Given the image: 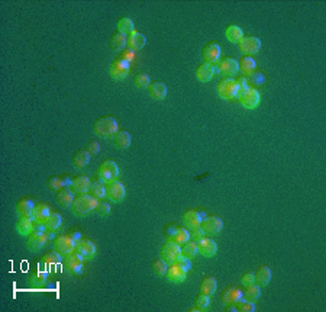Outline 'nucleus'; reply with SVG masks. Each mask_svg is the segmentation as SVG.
Masks as SVG:
<instances>
[{"mask_svg": "<svg viewBox=\"0 0 326 312\" xmlns=\"http://www.w3.org/2000/svg\"><path fill=\"white\" fill-rule=\"evenodd\" d=\"M45 186L48 187L50 190H53V192H58V190H59V189H62V187L70 186V183H68V182H65V179L59 177V176H51V177H48V179H47Z\"/></svg>", "mask_w": 326, "mask_h": 312, "instance_id": "a19ab883", "label": "nucleus"}, {"mask_svg": "<svg viewBox=\"0 0 326 312\" xmlns=\"http://www.w3.org/2000/svg\"><path fill=\"white\" fill-rule=\"evenodd\" d=\"M177 263L183 264V266H184V267H187V269H190V266H192L190 258H187V257H184V255H180V257H178V260H177Z\"/></svg>", "mask_w": 326, "mask_h": 312, "instance_id": "5fc2aeb1", "label": "nucleus"}, {"mask_svg": "<svg viewBox=\"0 0 326 312\" xmlns=\"http://www.w3.org/2000/svg\"><path fill=\"white\" fill-rule=\"evenodd\" d=\"M216 288H217L216 279L212 277V276H208V277L203 279V282H202V285H200V292L205 293V295H208V296H213L215 292H216Z\"/></svg>", "mask_w": 326, "mask_h": 312, "instance_id": "c9c22d12", "label": "nucleus"}, {"mask_svg": "<svg viewBox=\"0 0 326 312\" xmlns=\"http://www.w3.org/2000/svg\"><path fill=\"white\" fill-rule=\"evenodd\" d=\"M76 251L84 258V260H92L96 255V246L95 243H92L90 240L86 238H80L76 240Z\"/></svg>", "mask_w": 326, "mask_h": 312, "instance_id": "dca6fc26", "label": "nucleus"}, {"mask_svg": "<svg viewBox=\"0 0 326 312\" xmlns=\"http://www.w3.org/2000/svg\"><path fill=\"white\" fill-rule=\"evenodd\" d=\"M71 161H73L74 167H77V169H83V167H86V166L90 163V154H89L86 150H78V151H76V153L73 154Z\"/></svg>", "mask_w": 326, "mask_h": 312, "instance_id": "72a5a7b5", "label": "nucleus"}, {"mask_svg": "<svg viewBox=\"0 0 326 312\" xmlns=\"http://www.w3.org/2000/svg\"><path fill=\"white\" fill-rule=\"evenodd\" d=\"M47 241H48V231L47 233H32L26 238V247L29 251L37 253V251L42 250V247L47 244Z\"/></svg>", "mask_w": 326, "mask_h": 312, "instance_id": "4468645a", "label": "nucleus"}, {"mask_svg": "<svg viewBox=\"0 0 326 312\" xmlns=\"http://www.w3.org/2000/svg\"><path fill=\"white\" fill-rule=\"evenodd\" d=\"M34 208H35V203L28 199V197H22L20 200H18L16 203V214L18 216H32V212H34Z\"/></svg>", "mask_w": 326, "mask_h": 312, "instance_id": "cd10ccee", "label": "nucleus"}, {"mask_svg": "<svg viewBox=\"0 0 326 312\" xmlns=\"http://www.w3.org/2000/svg\"><path fill=\"white\" fill-rule=\"evenodd\" d=\"M84 258L74 250L73 253L67 254L65 255V260H64V264H65V269L73 273V274H80L81 270L84 269Z\"/></svg>", "mask_w": 326, "mask_h": 312, "instance_id": "9b49d317", "label": "nucleus"}, {"mask_svg": "<svg viewBox=\"0 0 326 312\" xmlns=\"http://www.w3.org/2000/svg\"><path fill=\"white\" fill-rule=\"evenodd\" d=\"M89 195H92L95 199L100 200L106 196V187H105V183L102 180H93L92 185H90V189H89Z\"/></svg>", "mask_w": 326, "mask_h": 312, "instance_id": "4c0bfd02", "label": "nucleus"}, {"mask_svg": "<svg viewBox=\"0 0 326 312\" xmlns=\"http://www.w3.org/2000/svg\"><path fill=\"white\" fill-rule=\"evenodd\" d=\"M99 200L95 199L92 195L89 193H83V195H77L71 203V212L73 215L81 218V216H87L92 211L96 209Z\"/></svg>", "mask_w": 326, "mask_h": 312, "instance_id": "f257e3e1", "label": "nucleus"}, {"mask_svg": "<svg viewBox=\"0 0 326 312\" xmlns=\"http://www.w3.org/2000/svg\"><path fill=\"white\" fill-rule=\"evenodd\" d=\"M150 83H151V80H150V76L147 73H138L134 77V84L138 89H147L150 86Z\"/></svg>", "mask_w": 326, "mask_h": 312, "instance_id": "49530a36", "label": "nucleus"}, {"mask_svg": "<svg viewBox=\"0 0 326 312\" xmlns=\"http://www.w3.org/2000/svg\"><path fill=\"white\" fill-rule=\"evenodd\" d=\"M131 64L125 58H116L113 60L109 67V74L113 80H123L129 74Z\"/></svg>", "mask_w": 326, "mask_h": 312, "instance_id": "6e6552de", "label": "nucleus"}, {"mask_svg": "<svg viewBox=\"0 0 326 312\" xmlns=\"http://www.w3.org/2000/svg\"><path fill=\"white\" fill-rule=\"evenodd\" d=\"M215 68H216V73L222 74V76H226V77H232L239 71L238 61L232 57H225V58L219 60L215 64Z\"/></svg>", "mask_w": 326, "mask_h": 312, "instance_id": "f8f14e48", "label": "nucleus"}, {"mask_svg": "<svg viewBox=\"0 0 326 312\" xmlns=\"http://www.w3.org/2000/svg\"><path fill=\"white\" fill-rule=\"evenodd\" d=\"M216 73L215 64H209V62H202L197 68H196V78L200 83H208L213 78Z\"/></svg>", "mask_w": 326, "mask_h": 312, "instance_id": "aec40b11", "label": "nucleus"}, {"mask_svg": "<svg viewBox=\"0 0 326 312\" xmlns=\"http://www.w3.org/2000/svg\"><path fill=\"white\" fill-rule=\"evenodd\" d=\"M271 269L268 266H261L257 273H255V283L258 286H268L270 280H271Z\"/></svg>", "mask_w": 326, "mask_h": 312, "instance_id": "2f4dec72", "label": "nucleus"}, {"mask_svg": "<svg viewBox=\"0 0 326 312\" xmlns=\"http://www.w3.org/2000/svg\"><path fill=\"white\" fill-rule=\"evenodd\" d=\"M54 250L58 251L61 255H67L76 250V240L70 235H59L54 241Z\"/></svg>", "mask_w": 326, "mask_h": 312, "instance_id": "2eb2a0df", "label": "nucleus"}, {"mask_svg": "<svg viewBox=\"0 0 326 312\" xmlns=\"http://www.w3.org/2000/svg\"><path fill=\"white\" fill-rule=\"evenodd\" d=\"M151 269H153V272L157 274V276H165V273H167V263L164 261L163 258H158V260H155V261H153V264H151Z\"/></svg>", "mask_w": 326, "mask_h": 312, "instance_id": "de8ad7c7", "label": "nucleus"}, {"mask_svg": "<svg viewBox=\"0 0 326 312\" xmlns=\"http://www.w3.org/2000/svg\"><path fill=\"white\" fill-rule=\"evenodd\" d=\"M235 310L238 312H254L255 311V304L251 302V301H247L244 296L241 299H238L235 304H233Z\"/></svg>", "mask_w": 326, "mask_h": 312, "instance_id": "c03bdc74", "label": "nucleus"}, {"mask_svg": "<svg viewBox=\"0 0 326 312\" xmlns=\"http://www.w3.org/2000/svg\"><path fill=\"white\" fill-rule=\"evenodd\" d=\"M42 261L47 263V264H57V263L61 261V254L58 251H55V250L54 251H50V253H47L42 257Z\"/></svg>", "mask_w": 326, "mask_h": 312, "instance_id": "09e8293b", "label": "nucleus"}, {"mask_svg": "<svg viewBox=\"0 0 326 312\" xmlns=\"http://www.w3.org/2000/svg\"><path fill=\"white\" fill-rule=\"evenodd\" d=\"M55 200L61 208H71V203L74 200V193L68 186L62 187L58 192H55Z\"/></svg>", "mask_w": 326, "mask_h": 312, "instance_id": "b1692460", "label": "nucleus"}, {"mask_svg": "<svg viewBox=\"0 0 326 312\" xmlns=\"http://www.w3.org/2000/svg\"><path fill=\"white\" fill-rule=\"evenodd\" d=\"M47 279H48V273H45V272H42V270H35L34 273H31L28 282H29V285L34 286V288H41L42 285H45Z\"/></svg>", "mask_w": 326, "mask_h": 312, "instance_id": "58836bf2", "label": "nucleus"}, {"mask_svg": "<svg viewBox=\"0 0 326 312\" xmlns=\"http://www.w3.org/2000/svg\"><path fill=\"white\" fill-rule=\"evenodd\" d=\"M217 96L220 99L225 100H232L236 99V93H238V84L236 80L233 77H225L222 78L216 86Z\"/></svg>", "mask_w": 326, "mask_h": 312, "instance_id": "20e7f679", "label": "nucleus"}, {"mask_svg": "<svg viewBox=\"0 0 326 312\" xmlns=\"http://www.w3.org/2000/svg\"><path fill=\"white\" fill-rule=\"evenodd\" d=\"M225 35H226V39H228L229 42H232V44H238V42L244 38V31H242L241 26H238V25H229V26L226 28Z\"/></svg>", "mask_w": 326, "mask_h": 312, "instance_id": "f704fd0d", "label": "nucleus"}, {"mask_svg": "<svg viewBox=\"0 0 326 312\" xmlns=\"http://www.w3.org/2000/svg\"><path fill=\"white\" fill-rule=\"evenodd\" d=\"M197 253H199V247L194 240H189L187 243H184L181 246V255H184L187 258H193Z\"/></svg>", "mask_w": 326, "mask_h": 312, "instance_id": "37998d69", "label": "nucleus"}, {"mask_svg": "<svg viewBox=\"0 0 326 312\" xmlns=\"http://www.w3.org/2000/svg\"><path fill=\"white\" fill-rule=\"evenodd\" d=\"M187 273H189V269L175 261V263H171L170 267H167L165 279L171 283H183L187 279Z\"/></svg>", "mask_w": 326, "mask_h": 312, "instance_id": "423d86ee", "label": "nucleus"}, {"mask_svg": "<svg viewBox=\"0 0 326 312\" xmlns=\"http://www.w3.org/2000/svg\"><path fill=\"white\" fill-rule=\"evenodd\" d=\"M50 214H51V209L47 203H37L35 208H34V212H32V218L35 219V222L45 224Z\"/></svg>", "mask_w": 326, "mask_h": 312, "instance_id": "c85d7f7f", "label": "nucleus"}, {"mask_svg": "<svg viewBox=\"0 0 326 312\" xmlns=\"http://www.w3.org/2000/svg\"><path fill=\"white\" fill-rule=\"evenodd\" d=\"M90 156H93V154H97L99 151H100V145H99V142L97 141H90L89 144H87V150H86Z\"/></svg>", "mask_w": 326, "mask_h": 312, "instance_id": "864d4df0", "label": "nucleus"}, {"mask_svg": "<svg viewBox=\"0 0 326 312\" xmlns=\"http://www.w3.org/2000/svg\"><path fill=\"white\" fill-rule=\"evenodd\" d=\"M61 224H62V218H61V215L57 214V212H51L50 216H48L47 221H45L47 231H53V233H54L57 230H59Z\"/></svg>", "mask_w": 326, "mask_h": 312, "instance_id": "79ce46f5", "label": "nucleus"}, {"mask_svg": "<svg viewBox=\"0 0 326 312\" xmlns=\"http://www.w3.org/2000/svg\"><path fill=\"white\" fill-rule=\"evenodd\" d=\"M119 176V167L115 161L112 160H106L100 164V167L97 169V177L99 180H102L105 185L109 182L116 180Z\"/></svg>", "mask_w": 326, "mask_h": 312, "instance_id": "39448f33", "label": "nucleus"}, {"mask_svg": "<svg viewBox=\"0 0 326 312\" xmlns=\"http://www.w3.org/2000/svg\"><path fill=\"white\" fill-rule=\"evenodd\" d=\"M238 50L239 53H242L244 56H254L261 50V39L257 37H244L239 42H238Z\"/></svg>", "mask_w": 326, "mask_h": 312, "instance_id": "0eeeda50", "label": "nucleus"}, {"mask_svg": "<svg viewBox=\"0 0 326 312\" xmlns=\"http://www.w3.org/2000/svg\"><path fill=\"white\" fill-rule=\"evenodd\" d=\"M241 282H242L244 286H248V285L255 283V273H254V272H247V273H244L242 277H241Z\"/></svg>", "mask_w": 326, "mask_h": 312, "instance_id": "3c124183", "label": "nucleus"}, {"mask_svg": "<svg viewBox=\"0 0 326 312\" xmlns=\"http://www.w3.org/2000/svg\"><path fill=\"white\" fill-rule=\"evenodd\" d=\"M238 65H239V71L244 74V76H252L255 68H257V62L252 57H248V56H244L239 61H238Z\"/></svg>", "mask_w": 326, "mask_h": 312, "instance_id": "7c9ffc66", "label": "nucleus"}, {"mask_svg": "<svg viewBox=\"0 0 326 312\" xmlns=\"http://www.w3.org/2000/svg\"><path fill=\"white\" fill-rule=\"evenodd\" d=\"M167 240H171L173 243H175L177 246L181 247L184 243H187L190 240V233L187 228H175Z\"/></svg>", "mask_w": 326, "mask_h": 312, "instance_id": "c756f323", "label": "nucleus"}, {"mask_svg": "<svg viewBox=\"0 0 326 312\" xmlns=\"http://www.w3.org/2000/svg\"><path fill=\"white\" fill-rule=\"evenodd\" d=\"M161 258L167 264H171V263H175L178 260V257L181 255V247L177 246L175 243H173L171 240H167L161 246Z\"/></svg>", "mask_w": 326, "mask_h": 312, "instance_id": "9d476101", "label": "nucleus"}, {"mask_svg": "<svg viewBox=\"0 0 326 312\" xmlns=\"http://www.w3.org/2000/svg\"><path fill=\"white\" fill-rule=\"evenodd\" d=\"M236 99L239 100V103L248 109V111H252V109H257L260 106V102H261V95L257 89L254 87H249L248 84H241L238 86V93H236Z\"/></svg>", "mask_w": 326, "mask_h": 312, "instance_id": "f03ea898", "label": "nucleus"}, {"mask_svg": "<svg viewBox=\"0 0 326 312\" xmlns=\"http://www.w3.org/2000/svg\"><path fill=\"white\" fill-rule=\"evenodd\" d=\"M147 38L138 31H132L129 35H126V47L131 51H139L145 47Z\"/></svg>", "mask_w": 326, "mask_h": 312, "instance_id": "f3484780", "label": "nucleus"}, {"mask_svg": "<svg viewBox=\"0 0 326 312\" xmlns=\"http://www.w3.org/2000/svg\"><path fill=\"white\" fill-rule=\"evenodd\" d=\"M34 227H35V219L32 216H20L16 222V231L22 237H28L29 234H32Z\"/></svg>", "mask_w": 326, "mask_h": 312, "instance_id": "5701e85b", "label": "nucleus"}, {"mask_svg": "<svg viewBox=\"0 0 326 312\" xmlns=\"http://www.w3.org/2000/svg\"><path fill=\"white\" fill-rule=\"evenodd\" d=\"M192 233H190V238H193L196 243L199 241V240H202L206 234H205V231L200 228V227H197V228H193V230H190Z\"/></svg>", "mask_w": 326, "mask_h": 312, "instance_id": "603ef678", "label": "nucleus"}, {"mask_svg": "<svg viewBox=\"0 0 326 312\" xmlns=\"http://www.w3.org/2000/svg\"><path fill=\"white\" fill-rule=\"evenodd\" d=\"M117 31H120L125 35H129L132 31H135L132 19L131 18H122V19H119V22H117Z\"/></svg>", "mask_w": 326, "mask_h": 312, "instance_id": "a18cd8bd", "label": "nucleus"}, {"mask_svg": "<svg viewBox=\"0 0 326 312\" xmlns=\"http://www.w3.org/2000/svg\"><path fill=\"white\" fill-rule=\"evenodd\" d=\"M112 142L116 148L119 150H125L131 145L132 142V138H131V134L128 131H123V129H119L113 136H112Z\"/></svg>", "mask_w": 326, "mask_h": 312, "instance_id": "393cba45", "label": "nucleus"}, {"mask_svg": "<svg viewBox=\"0 0 326 312\" xmlns=\"http://www.w3.org/2000/svg\"><path fill=\"white\" fill-rule=\"evenodd\" d=\"M95 211H96L97 215H100V216H108L109 214H110V205L106 203L105 200H99V203H97V206H96Z\"/></svg>", "mask_w": 326, "mask_h": 312, "instance_id": "8fccbe9b", "label": "nucleus"}, {"mask_svg": "<svg viewBox=\"0 0 326 312\" xmlns=\"http://www.w3.org/2000/svg\"><path fill=\"white\" fill-rule=\"evenodd\" d=\"M261 296V286H258L257 283H252V285H248L245 286V293H244V298L247 301H251V302H255L258 301V298Z\"/></svg>", "mask_w": 326, "mask_h": 312, "instance_id": "ea45409f", "label": "nucleus"}, {"mask_svg": "<svg viewBox=\"0 0 326 312\" xmlns=\"http://www.w3.org/2000/svg\"><path fill=\"white\" fill-rule=\"evenodd\" d=\"M220 47L217 45L216 42H208L203 48H202V57L205 62H209V64H216L220 58Z\"/></svg>", "mask_w": 326, "mask_h": 312, "instance_id": "6ab92c4d", "label": "nucleus"}, {"mask_svg": "<svg viewBox=\"0 0 326 312\" xmlns=\"http://www.w3.org/2000/svg\"><path fill=\"white\" fill-rule=\"evenodd\" d=\"M202 215L197 212V211H186L184 215H183V224L184 227H187V230H193V228H197L200 227L202 224Z\"/></svg>", "mask_w": 326, "mask_h": 312, "instance_id": "a878e982", "label": "nucleus"}, {"mask_svg": "<svg viewBox=\"0 0 326 312\" xmlns=\"http://www.w3.org/2000/svg\"><path fill=\"white\" fill-rule=\"evenodd\" d=\"M147 90H148V95L155 100H164L167 98V86H165V83H161V81L150 83Z\"/></svg>", "mask_w": 326, "mask_h": 312, "instance_id": "bb28decb", "label": "nucleus"}, {"mask_svg": "<svg viewBox=\"0 0 326 312\" xmlns=\"http://www.w3.org/2000/svg\"><path fill=\"white\" fill-rule=\"evenodd\" d=\"M93 131L97 136L102 138H112L117 131V121L112 117H102L95 121L93 124Z\"/></svg>", "mask_w": 326, "mask_h": 312, "instance_id": "7ed1b4c3", "label": "nucleus"}, {"mask_svg": "<svg viewBox=\"0 0 326 312\" xmlns=\"http://www.w3.org/2000/svg\"><path fill=\"white\" fill-rule=\"evenodd\" d=\"M209 305H211V296L200 292V293L196 295L194 307L190 311H209Z\"/></svg>", "mask_w": 326, "mask_h": 312, "instance_id": "e433bc0d", "label": "nucleus"}, {"mask_svg": "<svg viewBox=\"0 0 326 312\" xmlns=\"http://www.w3.org/2000/svg\"><path fill=\"white\" fill-rule=\"evenodd\" d=\"M244 296L242 291L236 286H228L222 293H220V302L226 307L233 305L238 299H241Z\"/></svg>", "mask_w": 326, "mask_h": 312, "instance_id": "a211bd4d", "label": "nucleus"}, {"mask_svg": "<svg viewBox=\"0 0 326 312\" xmlns=\"http://www.w3.org/2000/svg\"><path fill=\"white\" fill-rule=\"evenodd\" d=\"M109 44H110V48H112L113 51H122V50L126 47V35L116 29L115 34L110 37Z\"/></svg>", "mask_w": 326, "mask_h": 312, "instance_id": "473e14b6", "label": "nucleus"}, {"mask_svg": "<svg viewBox=\"0 0 326 312\" xmlns=\"http://www.w3.org/2000/svg\"><path fill=\"white\" fill-rule=\"evenodd\" d=\"M197 247H199V253L203 257H213L217 251L216 241L211 237H203L202 240L197 241Z\"/></svg>", "mask_w": 326, "mask_h": 312, "instance_id": "412c9836", "label": "nucleus"}, {"mask_svg": "<svg viewBox=\"0 0 326 312\" xmlns=\"http://www.w3.org/2000/svg\"><path fill=\"white\" fill-rule=\"evenodd\" d=\"M200 228L205 231L206 235L212 237V235H217L222 228H223V221L219 218V216H215V215H211V216H206L202 219V224H200Z\"/></svg>", "mask_w": 326, "mask_h": 312, "instance_id": "ddd939ff", "label": "nucleus"}, {"mask_svg": "<svg viewBox=\"0 0 326 312\" xmlns=\"http://www.w3.org/2000/svg\"><path fill=\"white\" fill-rule=\"evenodd\" d=\"M92 185V180L87 176H77L71 180L70 183V189L73 193L76 195H83V193H89V189Z\"/></svg>", "mask_w": 326, "mask_h": 312, "instance_id": "4be33fe9", "label": "nucleus"}, {"mask_svg": "<svg viewBox=\"0 0 326 312\" xmlns=\"http://www.w3.org/2000/svg\"><path fill=\"white\" fill-rule=\"evenodd\" d=\"M106 187V197H108L110 202H115V203H120L123 202L125 196H126V189L123 186L122 182H119L117 179L113 180V182H109L105 185Z\"/></svg>", "mask_w": 326, "mask_h": 312, "instance_id": "1a4fd4ad", "label": "nucleus"}]
</instances>
